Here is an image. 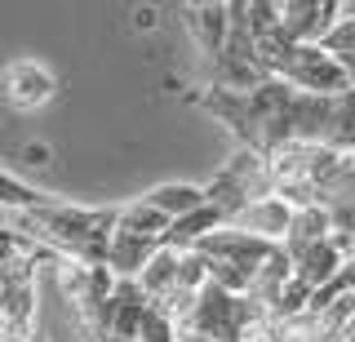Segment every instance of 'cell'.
Wrapping results in <instances>:
<instances>
[{
    "mask_svg": "<svg viewBox=\"0 0 355 342\" xmlns=\"http://www.w3.org/2000/svg\"><path fill=\"white\" fill-rule=\"evenodd\" d=\"M0 342H40L36 325H5L0 320Z\"/></svg>",
    "mask_w": 355,
    "mask_h": 342,
    "instance_id": "24",
    "label": "cell"
},
{
    "mask_svg": "<svg viewBox=\"0 0 355 342\" xmlns=\"http://www.w3.org/2000/svg\"><path fill=\"white\" fill-rule=\"evenodd\" d=\"M218 227H227L218 218V209H209V205H200L191 209L187 218H173L169 231H164V249H178V253H191L200 240L209 236V231H218Z\"/></svg>",
    "mask_w": 355,
    "mask_h": 342,
    "instance_id": "15",
    "label": "cell"
},
{
    "mask_svg": "<svg viewBox=\"0 0 355 342\" xmlns=\"http://www.w3.org/2000/svg\"><path fill=\"white\" fill-rule=\"evenodd\" d=\"M280 23L293 45H324L329 31L342 23V5L338 0H284Z\"/></svg>",
    "mask_w": 355,
    "mask_h": 342,
    "instance_id": "10",
    "label": "cell"
},
{
    "mask_svg": "<svg viewBox=\"0 0 355 342\" xmlns=\"http://www.w3.org/2000/svg\"><path fill=\"white\" fill-rule=\"evenodd\" d=\"M49 200H58V196H44L31 182H22L9 169H0V209H40V205H49Z\"/></svg>",
    "mask_w": 355,
    "mask_h": 342,
    "instance_id": "20",
    "label": "cell"
},
{
    "mask_svg": "<svg viewBox=\"0 0 355 342\" xmlns=\"http://www.w3.org/2000/svg\"><path fill=\"white\" fill-rule=\"evenodd\" d=\"M44 267L53 271V284L58 293L71 302V311L80 316V329H89L98 316H103L111 289H116V275L107 267H94V262H76V258H49Z\"/></svg>",
    "mask_w": 355,
    "mask_h": 342,
    "instance_id": "8",
    "label": "cell"
},
{
    "mask_svg": "<svg viewBox=\"0 0 355 342\" xmlns=\"http://www.w3.org/2000/svg\"><path fill=\"white\" fill-rule=\"evenodd\" d=\"M196 103L214 120H222L244 151H258L266 160L288 142H315V147L329 142L333 98L302 94L284 80H262L258 89H244V94L209 85Z\"/></svg>",
    "mask_w": 355,
    "mask_h": 342,
    "instance_id": "1",
    "label": "cell"
},
{
    "mask_svg": "<svg viewBox=\"0 0 355 342\" xmlns=\"http://www.w3.org/2000/svg\"><path fill=\"white\" fill-rule=\"evenodd\" d=\"M342 151H329V147H315V142H288L280 147L271 160V187L280 200H288L293 209H306V205H320V191H324L329 173L338 169Z\"/></svg>",
    "mask_w": 355,
    "mask_h": 342,
    "instance_id": "5",
    "label": "cell"
},
{
    "mask_svg": "<svg viewBox=\"0 0 355 342\" xmlns=\"http://www.w3.org/2000/svg\"><path fill=\"white\" fill-rule=\"evenodd\" d=\"M333 236V223H329V209H320V205H306V209H297L293 214V227H288V240H284V253L288 258H302L306 249H315L320 240H329Z\"/></svg>",
    "mask_w": 355,
    "mask_h": 342,
    "instance_id": "14",
    "label": "cell"
},
{
    "mask_svg": "<svg viewBox=\"0 0 355 342\" xmlns=\"http://www.w3.org/2000/svg\"><path fill=\"white\" fill-rule=\"evenodd\" d=\"M178 262H182V253H178V249H160V253L147 262V267H142L138 284H142V293L151 298V307H160L164 298L173 293V284H178Z\"/></svg>",
    "mask_w": 355,
    "mask_h": 342,
    "instance_id": "17",
    "label": "cell"
},
{
    "mask_svg": "<svg viewBox=\"0 0 355 342\" xmlns=\"http://www.w3.org/2000/svg\"><path fill=\"white\" fill-rule=\"evenodd\" d=\"M342 14H347V18H342V23L329 31L324 49H329L338 62H347V58H355V9H347V5H342Z\"/></svg>",
    "mask_w": 355,
    "mask_h": 342,
    "instance_id": "22",
    "label": "cell"
},
{
    "mask_svg": "<svg viewBox=\"0 0 355 342\" xmlns=\"http://www.w3.org/2000/svg\"><path fill=\"white\" fill-rule=\"evenodd\" d=\"M182 18H187V31H191V40L200 45V53L214 62L222 53V45H227V36H231V5H222V0L187 5Z\"/></svg>",
    "mask_w": 355,
    "mask_h": 342,
    "instance_id": "12",
    "label": "cell"
},
{
    "mask_svg": "<svg viewBox=\"0 0 355 342\" xmlns=\"http://www.w3.org/2000/svg\"><path fill=\"white\" fill-rule=\"evenodd\" d=\"M120 209H85L71 200H49L40 209H0V227L14 231L22 245L49 253V258H76L107 267L111 231Z\"/></svg>",
    "mask_w": 355,
    "mask_h": 342,
    "instance_id": "2",
    "label": "cell"
},
{
    "mask_svg": "<svg viewBox=\"0 0 355 342\" xmlns=\"http://www.w3.org/2000/svg\"><path fill=\"white\" fill-rule=\"evenodd\" d=\"M262 80H271V76L258 62V45H253V31H249V0H236L231 5V36L214 58V85L244 94V89H258Z\"/></svg>",
    "mask_w": 355,
    "mask_h": 342,
    "instance_id": "7",
    "label": "cell"
},
{
    "mask_svg": "<svg viewBox=\"0 0 355 342\" xmlns=\"http://www.w3.org/2000/svg\"><path fill=\"white\" fill-rule=\"evenodd\" d=\"M293 214H297V209L288 205V200H280V196H262V200H253L231 227H236V231H249V236L266 240V245H284V240H288V227H293Z\"/></svg>",
    "mask_w": 355,
    "mask_h": 342,
    "instance_id": "11",
    "label": "cell"
},
{
    "mask_svg": "<svg viewBox=\"0 0 355 342\" xmlns=\"http://www.w3.org/2000/svg\"><path fill=\"white\" fill-rule=\"evenodd\" d=\"M164 231H169V218L155 214L147 200H133L120 209L116 231H111V249H107V271L116 280H138L142 267L164 249Z\"/></svg>",
    "mask_w": 355,
    "mask_h": 342,
    "instance_id": "4",
    "label": "cell"
},
{
    "mask_svg": "<svg viewBox=\"0 0 355 342\" xmlns=\"http://www.w3.org/2000/svg\"><path fill=\"white\" fill-rule=\"evenodd\" d=\"M138 342H178V325H173V320L160 311V307H151L147 320H142V334H138Z\"/></svg>",
    "mask_w": 355,
    "mask_h": 342,
    "instance_id": "23",
    "label": "cell"
},
{
    "mask_svg": "<svg viewBox=\"0 0 355 342\" xmlns=\"http://www.w3.org/2000/svg\"><path fill=\"white\" fill-rule=\"evenodd\" d=\"M142 200L173 223V218H187L191 209L205 205V187H196V182H160V187H151Z\"/></svg>",
    "mask_w": 355,
    "mask_h": 342,
    "instance_id": "16",
    "label": "cell"
},
{
    "mask_svg": "<svg viewBox=\"0 0 355 342\" xmlns=\"http://www.w3.org/2000/svg\"><path fill=\"white\" fill-rule=\"evenodd\" d=\"M262 196H275L271 187V164H266V156H258V151H236L222 169L214 173V182L205 187V205L218 209L222 223H236V218L249 209L253 200H262Z\"/></svg>",
    "mask_w": 355,
    "mask_h": 342,
    "instance_id": "6",
    "label": "cell"
},
{
    "mask_svg": "<svg viewBox=\"0 0 355 342\" xmlns=\"http://www.w3.org/2000/svg\"><path fill=\"white\" fill-rule=\"evenodd\" d=\"M288 280H293V258H288L284 249H275L271 258L258 267V275H253V284H249V298L258 307H266V316H271V307L280 302V293L288 289Z\"/></svg>",
    "mask_w": 355,
    "mask_h": 342,
    "instance_id": "13",
    "label": "cell"
},
{
    "mask_svg": "<svg viewBox=\"0 0 355 342\" xmlns=\"http://www.w3.org/2000/svg\"><path fill=\"white\" fill-rule=\"evenodd\" d=\"M355 205V151H342L338 169L329 173L324 191H320V209H351Z\"/></svg>",
    "mask_w": 355,
    "mask_h": 342,
    "instance_id": "18",
    "label": "cell"
},
{
    "mask_svg": "<svg viewBox=\"0 0 355 342\" xmlns=\"http://www.w3.org/2000/svg\"><path fill=\"white\" fill-rule=\"evenodd\" d=\"M342 298H355V258H347L338 267V275H333V280L324 284V289H315L311 293V307H333V302H342Z\"/></svg>",
    "mask_w": 355,
    "mask_h": 342,
    "instance_id": "21",
    "label": "cell"
},
{
    "mask_svg": "<svg viewBox=\"0 0 355 342\" xmlns=\"http://www.w3.org/2000/svg\"><path fill=\"white\" fill-rule=\"evenodd\" d=\"M329 151H355V85L333 98V120H329Z\"/></svg>",
    "mask_w": 355,
    "mask_h": 342,
    "instance_id": "19",
    "label": "cell"
},
{
    "mask_svg": "<svg viewBox=\"0 0 355 342\" xmlns=\"http://www.w3.org/2000/svg\"><path fill=\"white\" fill-rule=\"evenodd\" d=\"M0 240H14V231H5V227H0Z\"/></svg>",
    "mask_w": 355,
    "mask_h": 342,
    "instance_id": "25",
    "label": "cell"
},
{
    "mask_svg": "<svg viewBox=\"0 0 355 342\" xmlns=\"http://www.w3.org/2000/svg\"><path fill=\"white\" fill-rule=\"evenodd\" d=\"M266 325H271L266 307H258L249 293H231V289H222V284L209 280L205 289L196 293L191 311L182 316L178 334H196L205 342H249V338H258Z\"/></svg>",
    "mask_w": 355,
    "mask_h": 342,
    "instance_id": "3",
    "label": "cell"
},
{
    "mask_svg": "<svg viewBox=\"0 0 355 342\" xmlns=\"http://www.w3.org/2000/svg\"><path fill=\"white\" fill-rule=\"evenodd\" d=\"M53 89H58L53 71L36 58H18L0 71V98H5L14 112H36V107H44L53 98Z\"/></svg>",
    "mask_w": 355,
    "mask_h": 342,
    "instance_id": "9",
    "label": "cell"
}]
</instances>
